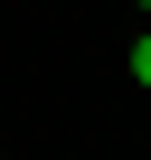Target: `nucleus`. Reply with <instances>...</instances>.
Wrapping results in <instances>:
<instances>
[{"label":"nucleus","instance_id":"obj_1","mask_svg":"<svg viewBox=\"0 0 151 160\" xmlns=\"http://www.w3.org/2000/svg\"><path fill=\"white\" fill-rule=\"evenodd\" d=\"M132 75H142V85H151V28L132 38Z\"/></svg>","mask_w":151,"mask_h":160},{"label":"nucleus","instance_id":"obj_2","mask_svg":"<svg viewBox=\"0 0 151 160\" xmlns=\"http://www.w3.org/2000/svg\"><path fill=\"white\" fill-rule=\"evenodd\" d=\"M142 10H151V0H142Z\"/></svg>","mask_w":151,"mask_h":160}]
</instances>
